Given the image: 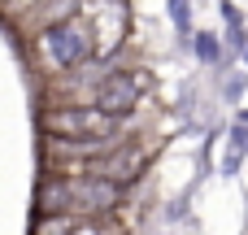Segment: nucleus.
Instances as JSON below:
<instances>
[{"label":"nucleus","instance_id":"1","mask_svg":"<svg viewBox=\"0 0 248 235\" xmlns=\"http://www.w3.org/2000/svg\"><path fill=\"white\" fill-rule=\"evenodd\" d=\"M122 205V183L105 174H52L39 188V214H113Z\"/></svg>","mask_w":248,"mask_h":235},{"label":"nucleus","instance_id":"2","mask_svg":"<svg viewBox=\"0 0 248 235\" xmlns=\"http://www.w3.org/2000/svg\"><path fill=\"white\" fill-rule=\"evenodd\" d=\"M92 52H96V39H92V26L83 17H65V22H57V26L35 35V57L44 61L48 74L70 70V65L87 61Z\"/></svg>","mask_w":248,"mask_h":235},{"label":"nucleus","instance_id":"3","mask_svg":"<svg viewBox=\"0 0 248 235\" xmlns=\"http://www.w3.org/2000/svg\"><path fill=\"white\" fill-rule=\"evenodd\" d=\"M44 131L61 140H105L122 131L118 113H105L100 105H48L44 109Z\"/></svg>","mask_w":248,"mask_h":235},{"label":"nucleus","instance_id":"4","mask_svg":"<svg viewBox=\"0 0 248 235\" xmlns=\"http://www.w3.org/2000/svg\"><path fill=\"white\" fill-rule=\"evenodd\" d=\"M109 70H113V65H105L100 52H92L87 61H78V65H70V70H57L52 83H48L52 105H92V100H96V87H100V78H105Z\"/></svg>","mask_w":248,"mask_h":235},{"label":"nucleus","instance_id":"5","mask_svg":"<svg viewBox=\"0 0 248 235\" xmlns=\"http://www.w3.org/2000/svg\"><path fill=\"white\" fill-rule=\"evenodd\" d=\"M135 100H140V83H135L131 74H122V70H109V74L100 78V87H96V100H92V105H100L105 113L126 118V113L135 109Z\"/></svg>","mask_w":248,"mask_h":235},{"label":"nucleus","instance_id":"6","mask_svg":"<svg viewBox=\"0 0 248 235\" xmlns=\"http://www.w3.org/2000/svg\"><path fill=\"white\" fill-rule=\"evenodd\" d=\"M122 31H126V13L118 0H96V22H92V39H96V52L109 57L118 44H122Z\"/></svg>","mask_w":248,"mask_h":235},{"label":"nucleus","instance_id":"7","mask_svg":"<svg viewBox=\"0 0 248 235\" xmlns=\"http://www.w3.org/2000/svg\"><path fill=\"white\" fill-rule=\"evenodd\" d=\"M74 9H78V0H35V9H31L22 22L39 35V31H48V26H57V22H65V17H74Z\"/></svg>","mask_w":248,"mask_h":235}]
</instances>
